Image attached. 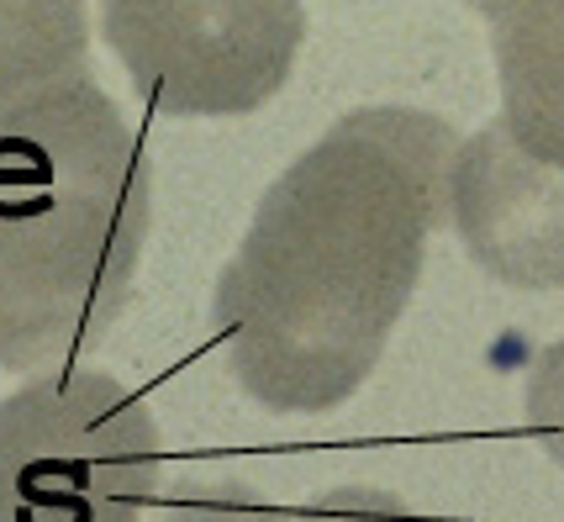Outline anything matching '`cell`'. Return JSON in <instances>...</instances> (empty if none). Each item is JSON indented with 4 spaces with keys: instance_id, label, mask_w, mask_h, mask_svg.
<instances>
[{
    "instance_id": "1",
    "label": "cell",
    "mask_w": 564,
    "mask_h": 522,
    "mask_svg": "<svg viewBox=\"0 0 564 522\" xmlns=\"http://www.w3.org/2000/svg\"><path fill=\"white\" fill-rule=\"evenodd\" d=\"M454 153L459 138L433 111L365 106L264 191L212 306L259 406L333 412L369 380L448 217Z\"/></svg>"
},
{
    "instance_id": "2",
    "label": "cell",
    "mask_w": 564,
    "mask_h": 522,
    "mask_svg": "<svg viewBox=\"0 0 564 522\" xmlns=\"http://www.w3.org/2000/svg\"><path fill=\"white\" fill-rule=\"evenodd\" d=\"M148 196L143 143L90 75L0 122V370H64L106 338L132 296Z\"/></svg>"
},
{
    "instance_id": "3",
    "label": "cell",
    "mask_w": 564,
    "mask_h": 522,
    "mask_svg": "<svg viewBox=\"0 0 564 522\" xmlns=\"http://www.w3.org/2000/svg\"><path fill=\"white\" fill-rule=\"evenodd\" d=\"M164 444L106 370H43L0 401V522H143Z\"/></svg>"
},
{
    "instance_id": "4",
    "label": "cell",
    "mask_w": 564,
    "mask_h": 522,
    "mask_svg": "<svg viewBox=\"0 0 564 522\" xmlns=\"http://www.w3.org/2000/svg\"><path fill=\"white\" fill-rule=\"evenodd\" d=\"M100 32L159 117H248L306 37L301 0H100Z\"/></svg>"
},
{
    "instance_id": "5",
    "label": "cell",
    "mask_w": 564,
    "mask_h": 522,
    "mask_svg": "<svg viewBox=\"0 0 564 522\" xmlns=\"http://www.w3.org/2000/svg\"><path fill=\"white\" fill-rule=\"evenodd\" d=\"M448 222L480 270L517 291L564 285V170L543 164L496 117L454 153Z\"/></svg>"
},
{
    "instance_id": "6",
    "label": "cell",
    "mask_w": 564,
    "mask_h": 522,
    "mask_svg": "<svg viewBox=\"0 0 564 522\" xmlns=\"http://www.w3.org/2000/svg\"><path fill=\"white\" fill-rule=\"evenodd\" d=\"M491 22L501 127L564 170V0H469Z\"/></svg>"
},
{
    "instance_id": "7",
    "label": "cell",
    "mask_w": 564,
    "mask_h": 522,
    "mask_svg": "<svg viewBox=\"0 0 564 522\" xmlns=\"http://www.w3.org/2000/svg\"><path fill=\"white\" fill-rule=\"evenodd\" d=\"M85 53H90L85 0H0V122L90 75Z\"/></svg>"
},
{
    "instance_id": "8",
    "label": "cell",
    "mask_w": 564,
    "mask_h": 522,
    "mask_svg": "<svg viewBox=\"0 0 564 522\" xmlns=\"http://www.w3.org/2000/svg\"><path fill=\"white\" fill-rule=\"evenodd\" d=\"M522 423L533 433V444L564 465V338L549 344L528 370V391H522Z\"/></svg>"
},
{
    "instance_id": "9",
    "label": "cell",
    "mask_w": 564,
    "mask_h": 522,
    "mask_svg": "<svg viewBox=\"0 0 564 522\" xmlns=\"http://www.w3.org/2000/svg\"><path fill=\"white\" fill-rule=\"evenodd\" d=\"M153 522H291V512L253 497L248 486L217 480V486H180L174 501Z\"/></svg>"
},
{
    "instance_id": "10",
    "label": "cell",
    "mask_w": 564,
    "mask_h": 522,
    "mask_svg": "<svg viewBox=\"0 0 564 522\" xmlns=\"http://www.w3.org/2000/svg\"><path fill=\"white\" fill-rule=\"evenodd\" d=\"M291 522H422L406 501L386 497V491H369V486H338V491H322L317 501L295 507Z\"/></svg>"
},
{
    "instance_id": "11",
    "label": "cell",
    "mask_w": 564,
    "mask_h": 522,
    "mask_svg": "<svg viewBox=\"0 0 564 522\" xmlns=\"http://www.w3.org/2000/svg\"><path fill=\"white\" fill-rule=\"evenodd\" d=\"M465 6H469V0H465Z\"/></svg>"
}]
</instances>
